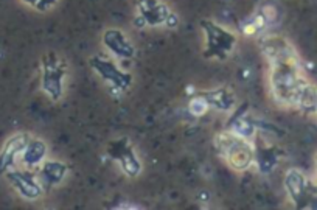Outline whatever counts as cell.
<instances>
[{
	"instance_id": "6da1fadb",
	"label": "cell",
	"mask_w": 317,
	"mask_h": 210,
	"mask_svg": "<svg viewBox=\"0 0 317 210\" xmlns=\"http://www.w3.org/2000/svg\"><path fill=\"white\" fill-rule=\"evenodd\" d=\"M269 64V86L272 97L283 106L295 108L303 89L309 83L302 72L300 60L295 50L271 60Z\"/></svg>"
},
{
	"instance_id": "7a4b0ae2",
	"label": "cell",
	"mask_w": 317,
	"mask_h": 210,
	"mask_svg": "<svg viewBox=\"0 0 317 210\" xmlns=\"http://www.w3.org/2000/svg\"><path fill=\"white\" fill-rule=\"evenodd\" d=\"M216 148L235 171H246L253 165V145L230 129L216 136Z\"/></svg>"
},
{
	"instance_id": "3957f363",
	"label": "cell",
	"mask_w": 317,
	"mask_h": 210,
	"mask_svg": "<svg viewBox=\"0 0 317 210\" xmlns=\"http://www.w3.org/2000/svg\"><path fill=\"white\" fill-rule=\"evenodd\" d=\"M204 33V58L205 60H226L236 47V34L211 19L201 21Z\"/></svg>"
},
{
	"instance_id": "277c9868",
	"label": "cell",
	"mask_w": 317,
	"mask_h": 210,
	"mask_svg": "<svg viewBox=\"0 0 317 210\" xmlns=\"http://www.w3.org/2000/svg\"><path fill=\"white\" fill-rule=\"evenodd\" d=\"M67 77V64L56 53H47L42 58V90L53 100L60 101L64 95V81Z\"/></svg>"
},
{
	"instance_id": "5b68a950",
	"label": "cell",
	"mask_w": 317,
	"mask_h": 210,
	"mask_svg": "<svg viewBox=\"0 0 317 210\" xmlns=\"http://www.w3.org/2000/svg\"><path fill=\"white\" fill-rule=\"evenodd\" d=\"M90 69L114 90L125 92L131 87L134 78L129 72L123 70L112 58H106L103 55H93L89 60Z\"/></svg>"
},
{
	"instance_id": "8992f818",
	"label": "cell",
	"mask_w": 317,
	"mask_h": 210,
	"mask_svg": "<svg viewBox=\"0 0 317 210\" xmlns=\"http://www.w3.org/2000/svg\"><path fill=\"white\" fill-rule=\"evenodd\" d=\"M137 19L135 22L140 24L138 27H158V25H167V27H177L179 19L177 16L170 10L167 4L162 0H137Z\"/></svg>"
},
{
	"instance_id": "52a82bcc",
	"label": "cell",
	"mask_w": 317,
	"mask_h": 210,
	"mask_svg": "<svg viewBox=\"0 0 317 210\" xmlns=\"http://www.w3.org/2000/svg\"><path fill=\"white\" fill-rule=\"evenodd\" d=\"M108 152L109 159L115 161L122 171L129 176V178H137L140 173H142V164H140V159L137 157V152H135V148L134 145L129 142L128 137H118V139H114L108 143Z\"/></svg>"
},
{
	"instance_id": "ba28073f",
	"label": "cell",
	"mask_w": 317,
	"mask_h": 210,
	"mask_svg": "<svg viewBox=\"0 0 317 210\" xmlns=\"http://www.w3.org/2000/svg\"><path fill=\"white\" fill-rule=\"evenodd\" d=\"M253 137V164L256 165L261 175H269L279 165V161L283 152L277 146L271 145L261 134L256 132Z\"/></svg>"
},
{
	"instance_id": "9c48e42d",
	"label": "cell",
	"mask_w": 317,
	"mask_h": 210,
	"mask_svg": "<svg viewBox=\"0 0 317 210\" xmlns=\"http://www.w3.org/2000/svg\"><path fill=\"white\" fill-rule=\"evenodd\" d=\"M101 42L106 50L118 60H132L135 56L134 44L129 41V37L118 28H109L103 33Z\"/></svg>"
},
{
	"instance_id": "30bf717a",
	"label": "cell",
	"mask_w": 317,
	"mask_h": 210,
	"mask_svg": "<svg viewBox=\"0 0 317 210\" xmlns=\"http://www.w3.org/2000/svg\"><path fill=\"white\" fill-rule=\"evenodd\" d=\"M285 188H286V193H288L289 199L294 202V205L297 208L306 207V204L309 201V185H308L306 176L300 170L291 168V170L286 171V175H285Z\"/></svg>"
},
{
	"instance_id": "8fae6325",
	"label": "cell",
	"mask_w": 317,
	"mask_h": 210,
	"mask_svg": "<svg viewBox=\"0 0 317 210\" xmlns=\"http://www.w3.org/2000/svg\"><path fill=\"white\" fill-rule=\"evenodd\" d=\"M8 179L14 185V188L30 201H34L42 196L44 188L39 182V178L33 171H10L8 170Z\"/></svg>"
},
{
	"instance_id": "7c38bea8",
	"label": "cell",
	"mask_w": 317,
	"mask_h": 210,
	"mask_svg": "<svg viewBox=\"0 0 317 210\" xmlns=\"http://www.w3.org/2000/svg\"><path fill=\"white\" fill-rule=\"evenodd\" d=\"M30 134L27 132H21V134H16L13 136L7 143L5 146L0 151V171H8L19 156H22L28 140H30Z\"/></svg>"
},
{
	"instance_id": "4fadbf2b",
	"label": "cell",
	"mask_w": 317,
	"mask_h": 210,
	"mask_svg": "<svg viewBox=\"0 0 317 210\" xmlns=\"http://www.w3.org/2000/svg\"><path fill=\"white\" fill-rule=\"evenodd\" d=\"M205 103L210 109L215 111H223V112H230L235 108V95L227 89V87H216L210 90H202L196 92Z\"/></svg>"
},
{
	"instance_id": "5bb4252c",
	"label": "cell",
	"mask_w": 317,
	"mask_h": 210,
	"mask_svg": "<svg viewBox=\"0 0 317 210\" xmlns=\"http://www.w3.org/2000/svg\"><path fill=\"white\" fill-rule=\"evenodd\" d=\"M69 171V165L61 161H44L39 170V182L44 190L60 185Z\"/></svg>"
},
{
	"instance_id": "9a60e30c",
	"label": "cell",
	"mask_w": 317,
	"mask_h": 210,
	"mask_svg": "<svg viewBox=\"0 0 317 210\" xmlns=\"http://www.w3.org/2000/svg\"><path fill=\"white\" fill-rule=\"evenodd\" d=\"M47 143L37 137H30L24 152H22V161L28 168H36L41 167L42 162L47 159Z\"/></svg>"
},
{
	"instance_id": "2e32d148",
	"label": "cell",
	"mask_w": 317,
	"mask_h": 210,
	"mask_svg": "<svg viewBox=\"0 0 317 210\" xmlns=\"http://www.w3.org/2000/svg\"><path fill=\"white\" fill-rule=\"evenodd\" d=\"M208 106H207V103L197 95V93H194L193 97H191V100H190V104H188V111L193 114V116H196V117H201V116H204L205 112H208Z\"/></svg>"
},
{
	"instance_id": "e0dca14e",
	"label": "cell",
	"mask_w": 317,
	"mask_h": 210,
	"mask_svg": "<svg viewBox=\"0 0 317 210\" xmlns=\"http://www.w3.org/2000/svg\"><path fill=\"white\" fill-rule=\"evenodd\" d=\"M22 2L39 13H45L55 7L58 4V0H22Z\"/></svg>"
},
{
	"instance_id": "ac0fdd59",
	"label": "cell",
	"mask_w": 317,
	"mask_h": 210,
	"mask_svg": "<svg viewBox=\"0 0 317 210\" xmlns=\"http://www.w3.org/2000/svg\"><path fill=\"white\" fill-rule=\"evenodd\" d=\"M315 173H317V154H315Z\"/></svg>"
},
{
	"instance_id": "d6986e66",
	"label": "cell",
	"mask_w": 317,
	"mask_h": 210,
	"mask_svg": "<svg viewBox=\"0 0 317 210\" xmlns=\"http://www.w3.org/2000/svg\"><path fill=\"white\" fill-rule=\"evenodd\" d=\"M315 116H317V111H315Z\"/></svg>"
}]
</instances>
